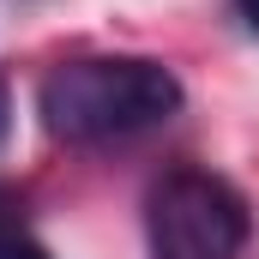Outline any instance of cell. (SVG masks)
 <instances>
[{"label": "cell", "mask_w": 259, "mask_h": 259, "mask_svg": "<svg viewBox=\"0 0 259 259\" xmlns=\"http://www.w3.org/2000/svg\"><path fill=\"white\" fill-rule=\"evenodd\" d=\"M235 18H241V24L259 36V0H235Z\"/></svg>", "instance_id": "obj_4"}, {"label": "cell", "mask_w": 259, "mask_h": 259, "mask_svg": "<svg viewBox=\"0 0 259 259\" xmlns=\"http://www.w3.org/2000/svg\"><path fill=\"white\" fill-rule=\"evenodd\" d=\"M6 127H12V91H6V78H0V145H6Z\"/></svg>", "instance_id": "obj_5"}, {"label": "cell", "mask_w": 259, "mask_h": 259, "mask_svg": "<svg viewBox=\"0 0 259 259\" xmlns=\"http://www.w3.org/2000/svg\"><path fill=\"white\" fill-rule=\"evenodd\" d=\"M253 235V211L211 169H169L145 193L151 259H241Z\"/></svg>", "instance_id": "obj_2"}, {"label": "cell", "mask_w": 259, "mask_h": 259, "mask_svg": "<svg viewBox=\"0 0 259 259\" xmlns=\"http://www.w3.org/2000/svg\"><path fill=\"white\" fill-rule=\"evenodd\" d=\"M0 259H49V247L30 235L24 205H18L12 193H0Z\"/></svg>", "instance_id": "obj_3"}, {"label": "cell", "mask_w": 259, "mask_h": 259, "mask_svg": "<svg viewBox=\"0 0 259 259\" xmlns=\"http://www.w3.org/2000/svg\"><path fill=\"white\" fill-rule=\"evenodd\" d=\"M36 109L66 145H121L181 115V78L151 55H84L42 78Z\"/></svg>", "instance_id": "obj_1"}]
</instances>
